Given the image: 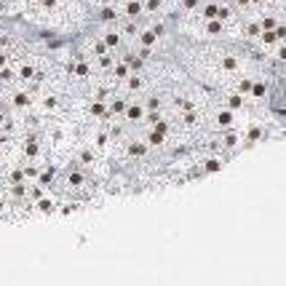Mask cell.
<instances>
[{
  "instance_id": "6da1fadb",
  "label": "cell",
  "mask_w": 286,
  "mask_h": 286,
  "mask_svg": "<svg viewBox=\"0 0 286 286\" xmlns=\"http://www.w3.org/2000/svg\"><path fill=\"white\" fill-rule=\"evenodd\" d=\"M219 123H222V126H227V123H233V115H230V112H219Z\"/></svg>"
},
{
  "instance_id": "7a4b0ae2",
  "label": "cell",
  "mask_w": 286,
  "mask_h": 286,
  "mask_svg": "<svg viewBox=\"0 0 286 286\" xmlns=\"http://www.w3.org/2000/svg\"><path fill=\"white\" fill-rule=\"evenodd\" d=\"M252 94H254V97H262V94H265V86H262V83L252 86Z\"/></svg>"
},
{
  "instance_id": "3957f363",
  "label": "cell",
  "mask_w": 286,
  "mask_h": 286,
  "mask_svg": "<svg viewBox=\"0 0 286 286\" xmlns=\"http://www.w3.org/2000/svg\"><path fill=\"white\" fill-rule=\"evenodd\" d=\"M152 40H155V35H152V32H145V35H142V43H152Z\"/></svg>"
},
{
  "instance_id": "277c9868",
  "label": "cell",
  "mask_w": 286,
  "mask_h": 286,
  "mask_svg": "<svg viewBox=\"0 0 286 286\" xmlns=\"http://www.w3.org/2000/svg\"><path fill=\"white\" fill-rule=\"evenodd\" d=\"M129 14L137 16V14H139V6H137V3H129Z\"/></svg>"
},
{
  "instance_id": "5b68a950",
  "label": "cell",
  "mask_w": 286,
  "mask_h": 286,
  "mask_svg": "<svg viewBox=\"0 0 286 286\" xmlns=\"http://www.w3.org/2000/svg\"><path fill=\"white\" fill-rule=\"evenodd\" d=\"M257 3H260V0H257Z\"/></svg>"
}]
</instances>
